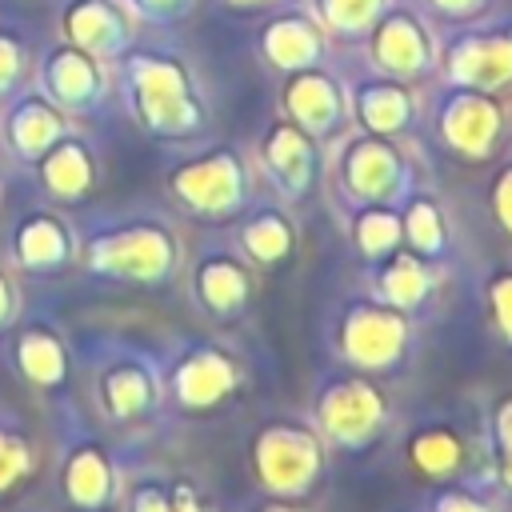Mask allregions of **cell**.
Listing matches in <instances>:
<instances>
[{
	"label": "cell",
	"instance_id": "obj_1",
	"mask_svg": "<svg viewBox=\"0 0 512 512\" xmlns=\"http://www.w3.org/2000/svg\"><path fill=\"white\" fill-rule=\"evenodd\" d=\"M188 248L164 212H104L76 224V268L92 280L164 292L180 284Z\"/></svg>",
	"mask_w": 512,
	"mask_h": 512
},
{
	"label": "cell",
	"instance_id": "obj_2",
	"mask_svg": "<svg viewBox=\"0 0 512 512\" xmlns=\"http://www.w3.org/2000/svg\"><path fill=\"white\" fill-rule=\"evenodd\" d=\"M320 340L332 364L400 384L420 360L424 324L356 284L328 300Z\"/></svg>",
	"mask_w": 512,
	"mask_h": 512
},
{
	"label": "cell",
	"instance_id": "obj_3",
	"mask_svg": "<svg viewBox=\"0 0 512 512\" xmlns=\"http://www.w3.org/2000/svg\"><path fill=\"white\" fill-rule=\"evenodd\" d=\"M160 364L168 420L180 424H216L232 416L256 388V372L244 344L220 336V328L176 340L168 356H160Z\"/></svg>",
	"mask_w": 512,
	"mask_h": 512
},
{
	"label": "cell",
	"instance_id": "obj_4",
	"mask_svg": "<svg viewBox=\"0 0 512 512\" xmlns=\"http://www.w3.org/2000/svg\"><path fill=\"white\" fill-rule=\"evenodd\" d=\"M304 412L336 460L340 456H348V460L372 456L376 448H384L392 440V432L404 416L388 380H376V376H364V372H352L340 364H328L324 372H316Z\"/></svg>",
	"mask_w": 512,
	"mask_h": 512
},
{
	"label": "cell",
	"instance_id": "obj_5",
	"mask_svg": "<svg viewBox=\"0 0 512 512\" xmlns=\"http://www.w3.org/2000/svg\"><path fill=\"white\" fill-rule=\"evenodd\" d=\"M244 476L260 496L316 500L332 476V448L308 420V412H268L244 432Z\"/></svg>",
	"mask_w": 512,
	"mask_h": 512
},
{
	"label": "cell",
	"instance_id": "obj_6",
	"mask_svg": "<svg viewBox=\"0 0 512 512\" xmlns=\"http://www.w3.org/2000/svg\"><path fill=\"white\" fill-rule=\"evenodd\" d=\"M88 408L104 432L116 440H140L168 420L164 404V364L156 352L112 344L84 368Z\"/></svg>",
	"mask_w": 512,
	"mask_h": 512
},
{
	"label": "cell",
	"instance_id": "obj_7",
	"mask_svg": "<svg viewBox=\"0 0 512 512\" xmlns=\"http://www.w3.org/2000/svg\"><path fill=\"white\" fill-rule=\"evenodd\" d=\"M392 456L396 464L428 484H448V480H480L484 476V436H480V416L452 412V408H432L416 416H400L392 432Z\"/></svg>",
	"mask_w": 512,
	"mask_h": 512
},
{
	"label": "cell",
	"instance_id": "obj_8",
	"mask_svg": "<svg viewBox=\"0 0 512 512\" xmlns=\"http://www.w3.org/2000/svg\"><path fill=\"white\" fill-rule=\"evenodd\" d=\"M124 456L116 440L96 432L84 420H72L52 448V484L64 512H120L124 492Z\"/></svg>",
	"mask_w": 512,
	"mask_h": 512
},
{
	"label": "cell",
	"instance_id": "obj_9",
	"mask_svg": "<svg viewBox=\"0 0 512 512\" xmlns=\"http://www.w3.org/2000/svg\"><path fill=\"white\" fill-rule=\"evenodd\" d=\"M180 288H184L188 308L204 324L236 328L252 316V304L260 296V272L236 252L232 240H216L184 260Z\"/></svg>",
	"mask_w": 512,
	"mask_h": 512
},
{
	"label": "cell",
	"instance_id": "obj_10",
	"mask_svg": "<svg viewBox=\"0 0 512 512\" xmlns=\"http://www.w3.org/2000/svg\"><path fill=\"white\" fill-rule=\"evenodd\" d=\"M164 192L172 208L200 224H232L252 204V172L240 152L212 148L168 172Z\"/></svg>",
	"mask_w": 512,
	"mask_h": 512
},
{
	"label": "cell",
	"instance_id": "obj_11",
	"mask_svg": "<svg viewBox=\"0 0 512 512\" xmlns=\"http://www.w3.org/2000/svg\"><path fill=\"white\" fill-rule=\"evenodd\" d=\"M452 284H456V264L428 260L404 244L396 252H388L384 260H372L360 268V288H368L372 296L408 312L420 324H428L444 312Z\"/></svg>",
	"mask_w": 512,
	"mask_h": 512
},
{
	"label": "cell",
	"instance_id": "obj_12",
	"mask_svg": "<svg viewBox=\"0 0 512 512\" xmlns=\"http://www.w3.org/2000/svg\"><path fill=\"white\" fill-rule=\"evenodd\" d=\"M4 344H8L12 372L28 392H36L44 400H68L72 396L80 356H76L68 332L52 316H20Z\"/></svg>",
	"mask_w": 512,
	"mask_h": 512
},
{
	"label": "cell",
	"instance_id": "obj_13",
	"mask_svg": "<svg viewBox=\"0 0 512 512\" xmlns=\"http://www.w3.org/2000/svg\"><path fill=\"white\" fill-rule=\"evenodd\" d=\"M332 188L340 192V200L348 208H364V204H400L412 188V172L408 160L396 144H388L380 132L352 140L336 168H332Z\"/></svg>",
	"mask_w": 512,
	"mask_h": 512
},
{
	"label": "cell",
	"instance_id": "obj_14",
	"mask_svg": "<svg viewBox=\"0 0 512 512\" xmlns=\"http://www.w3.org/2000/svg\"><path fill=\"white\" fill-rule=\"evenodd\" d=\"M120 512H220L212 480L188 464L136 460L124 464Z\"/></svg>",
	"mask_w": 512,
	"mask_h": 512
},
{
	"label": "cell",
	"instance_id": "obj_15",
	"mask_svg": "<svg viewBox=\"0 0 512 512\" xmlns=\"http://www.w3.org/2000/svg\"><path fill=\"white\" fill-rule=\"evenodd\" d=\"M4 256L28 280H52L76 268V224L56 208H32L12 220Z\"/></svg>",
	"mask_w": 512,
	"mask_h": 512
},
{
	"label": "cell",
	"instance_id": "obj_16",
	"mask_svg": "<svg viewBox=\"0 0 512 512\" xmlns=\"http://www.w3.org/2000/svg\"><path fill=\"white\" fill-rule=\"evenodd\" d=\"M236 228H232V244H236V252L260 272V276H276V272H284L292 260H296V252H300V224H296V216L284 208V200H276V204H248L236 220H232Z\"/></svg>",
	"mask_w": 512,
	"mask_h": 512
},
{
	"label": "cell",
	"instance_id": "obj_17",
	"mask_svg": "<svg viewBox=\"0 0 512 512\" xmlns=\"http://www.w3.org/2000/svg\"><path fill=\"white\" fill-rule=\"evenodd\" d=\"M52 468V452L40 432L8 404H0V504L20 500L44 472Z\"/></svg>",
	"mask_w": 512,
	"mask_h": 512
},
{
	"label": "cell",
	"instance_id": "obj_18",
	"mask_svg": "<svg viewBox=\"0 0 512 512\" xmlns=\"http://www.w3.org/2000/svg\"><path fill=\"white\" fill-rule=\"evenodd\" d=\"M260 160H264V172H268V180H272V188L284 204L312 192V184H316V144L304 128L276 124L264 136Z\"/></svg>",
	"mask_w": 512,
	"mask_h": 512
},
{
	"label": "cell",
	"instance_id": "obj_19",
	"mask_svg": "<svg viewBox=\"0 0 512 512\" xmlns=\"http://www.w3.org/2000/svg\"><path fill=\"white\" fill-rule=\"evenodd\" d=\"M396 208H400L404 248H412V252H420L428 260H440V264H456V256H460V232H456L448 208L432 192L408 188V196Z\"/></svg>",
	"mask_w": 512,
	"mask_h": 512
},
{
	"label": "cell",
	"instance_id": "obj_20",
	"mask_svg": "<svg viewBox=\"0 0 512 512\" xmlns=\"http://www.w3.org/2000/svg\"><path fill=\"white\" fill-rule=\"evenodd\" d=\"M96 180H100L96 156L76 136H60L40 156V184H44V192L56 204H80V200H88L96 192Z\"/></svg>",
	"mask_w": 512,
	"mask_h": 512
},
{
	"label": "cell",
	"instance_id": "obj_21",
	"mask_svg": "<svg viewBox=\"0 0 512 512\" xmlns=\"http://www.w3.org/2000/svg\"><path fill=\"white\" fill-rule=\"evenodd\" d=\"M440 136L464 160H488L500 144V112L480 96H460L440 116Z\"/></svg>",
	"mask_w": 512,
	"mask_h": 512
},
{
	"label": "cell",
	"instance_id": "obj_22",
	"mask_svg": "<svg viewBox=\"0 0 512 512\" xmlns=\"http://www.w3.org/2000/svg\"><path fill=\"white\" fill-rule=\"evenodd\" d=\"M348 244L360 256V264L384 260L388 252H396L404 244V228H400V208L396 204H364V208H348Z\"/></svg>",
	"mask_w": 512,
	"mask_h": 512
},
{
	"label": "cell",
	"instance_id": "obj_23",
	"mask_svg": "<svg viewBox=\"0 0 512 512\" xmlns=\"http://www.w3.org/2000/svg\"><path fill=\"white\" fill-rule=\"evenodd\" d=\"M480 308H484V328L488 340L512 356V256L508 260H492L480 280Z\"/></svg>",
	"mask_w": 512,
	"mask_h": 512
},
{
	"label": "cell",
	"instance_id": "obj_24",
	"mask_svg": "<svg viewBox=\"0 0 512 512\" xmlns=\"http://www.w3.org/2000/svg\"><path fill=\"white\" fill-rule=\"evenodd\" d=\"M60 136H64L60 116H56L48 104H36V100L20 104V108L12 112V120H8V144H12V152H16L20 160H28V164H40V156H44Z\"/></svg>",
	"mask_w": 512,
	"mask_h": 512
},
{
	"label": "cell",
	"instance_id": "obj_25",
	"mask_svg": "<svg viewBox=\"0 0 512 512\" xmlns=\"http://www.w3.org/2000/svg\"><path fill=\"white\" fill-rule=\"evenodd\" d=\"M288 112L296 116V128H304L308 136H328L336 132L340 120V100L324 80H300L288 96Z\"/></svg>",
	"mask_w": 512,
	"mask_h": 512
},
{
	"label": "cell",
	"instance_id": "obj_26",
	"mask_svg": "<svg viewBox=\"0 0 512 512\" xmlns=\"http://www.w3.org/2000/svg\"><path fill=\"white\" fill-rule=\"evenodd\" d=\"M424 512H508L492 488L480 480H448V484H428L416 500Z\"/></svg>",
	"mask_w": 512,
	"mask_h": 512
},
{
	"label": "cell",
	"instance_id": "obj_27",
	"mask_svg": "<svg viewBox=\"0 0 512 512\" xmlns=\"http://www.w3.org/2000/svg\"><path fill=\"white\" fill-rule=\"evenodd\" d=\"M476 416H480V436H484V460L512 452V388L492 392Z\"/></svg>",
	"mask_w": 512,
	"mask_h": 512
},
{
	"label": "cell",
	"instance_id": "obj_28",
	"mask_svg": "<svg viewBox=\"0 0 512 512\" xmlns=\"http://www.w3.org/2000/svg\"><path fill=\"white\" fill-rule=\"evenodd\" d=\"M20 316H24V276L12 268V260L0 248V340H8Z\"/></svg>",
	"mask_w": 512,
	"mask_h": 512
},
{
	"label": "cell",
	"instance_id": "obj_29",
	"mask_svg": "<svg viewBox=\"0 0 512 512\" xmlns=\"http://www.w3.org/2000/svg\"><path fill=\"white\" fill-rule=\"evenodd\" d=\"M488 208H492V224L500 228V236L512 244V164H504L488 188Z\"/></svg>",
	"mask_w": 512,
	"mask_h": 512
},
{
	"label": "cell",
	"instance_id": "obj_30",
	"mask_svg": "<svg viewBox=\"0 0 512 512\" xmlns=\"http://www.w3.org/2000/svg\"><path fill=\"white\" fill-rule=\"evenodd\" d=\"M484 488H492V496L512 508V452H500V456H488L484 460V476H480Z\"/></svg>",
	"mask_w": 512,
	"mask_h": 512
},
{
	"label": "cell",
	"instance_id": "obj_31",
	"mask_svg": "<svg viewBox=\"0 0 512 512\" xmlns=\"http://www.w3.org/2000/svg\"><path fill=\"white\" fill-rule=\"evenodd\" d=\"M244 512H316L312 500H280V496H256Z\"/></svg>",
	"mask_w": 512,
	"mask_h": 512
},
{
	"label": "cell",
	"instance_id": "obj_32",
	"mask_svg": "<svg viewBox=\"0 0 512 512\" xmlns=\"http://www.w3.org/2000/svg\"><path fill=\"white\" fill-rule=\"evenodd\" d=\"M12 512H56V508H48V504H16Z\"/></svg>",
	"mask_w": 512,
	"mask_h": 512
},
{
	"label": "cell",
	"instance_id": "obj_33",
	"mask_svg": "<svg viewBox=\"0 0 512 512\" xmlns=\"http://www.w3.org/2000/svg\"><path fill=\"white\" fill-rule=\"evenodd\" d=\"M388 512H424L420 504H404V508H388Z\"/></svg>",
	"mask_w": 512,
	"mask_h": 512
}]
</instances>
